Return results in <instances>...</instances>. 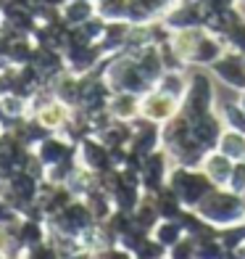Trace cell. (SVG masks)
<instances>
[{"label": "cell", "instance_id": "obj_1", "mask_svg": "<svg viewBox=\"0 0 245 259\" xmlns=\"http://www.w3.org/2000/svg\"><path fill=\"white\" fill-rule=\"evenodd\" d=\"M195 211L203 220H208L214 228H229L245 222V196L232 193L229 188L216 185L201 204L195 206Z\"/></svg>", "mask_w": 245, "mask_h": 259}, {"label": "cell", "instance_id": "obj_2", "mask_svg": "<svg viewBox=\"0 0 245 259\" xmlns=\"http://www.w3.org/2000/svg\"><path fill=\"white\" fill-rule=\"evenodd\" d=\"M166 185L174 191V196L182 201L185 209H195L216 188L201 167H182V164H174L171 167Z\"/></svg>", "mask_w": 245, "mask_h": 259}, {"label": "cell", "instance_id": "obj_10", "mask_svg": "<svg viewBox=\"0 0 245 259\" xmlns=\"http://www.w3.org/2000/svg\"><path fill=\"white\" fill-rule=\"evenodd\" d=\"M232 159H227L221 151H216V148H211L208 154L203 156V161H201V169L208 175V180H211L214 185H227V180H229V172H232Z\"/></svg>", "mask_w": 245, "mask_h": 259}, {"label": "cell", "instance_id": "obj_4", "mask_svg": "<svg viewBox=\"0 0 245 259\" xmlns=\"http://www.w3.org/2000/svg\"><path fill=\"white\" fill-rule=\"evenodd\" d=\"M211 74L232 90H245V56L227 48L216 64H211Z\"/></svg>", "mask_w": 245, "mask_h": 259}, {"label": "cell", "instance_id": "obj_7", "mask_svg": "<svg viewBox=\"0 0 245 259\" xmlns=\"http://www.w3.org/2000/svg\"><path fill=\"white\" fill-rule=\"evenodd\" d=\"M190 130H193V138L206 151H211V148H216L221 133H224V122H221L219 111L214 109V111H206L201 116H195V119H190Z\"/></svg>", "mask_w": 245, "mask_h": 259}, {"label": "cell", "instance_id": "obj_21", "mask_svg": "<svg viewBox=\"0 0 245 259\" xmlns=\"http://www.w3.org/2000/svg\"><path fill=\"white\" fill-rule=\"evenodd\" d=\"M237 6H245V0H237Z\"/></svg>", "mask_w": 245, "mask_h": 259}, {"label": "cell", "instance_id": "obj_14", "mask_svg": "<svg viewBox=\"0 0 245 259\" xmlns=\"http://www.w3.org/2000/svg\"><path fill=\"white\" fill-rule=\"evenodd\" d=\"M216 111L221 116L224 127L237 130V133H245V111L240 109L237 101H227V103H216Z\"/></svg>", "mask_w": 245, "mask_h": 259}, {"label": "cell", "instance_id": "obj_3", "mask_svg": "<svg viewBox=\"0 0 245 259\" xmlns=\"http://www.w3.org/2000/svg\"><path fill=\"white\" fill-rule=\"evenodd\" d=\"M216 109V88L211 74L206 72H193L188 77V90L179 101V114H185L188 119H195L206 111Z\"/></svg>", "mask_w": 245, "mask_h": 259}, {"label": "cell", "instance_id": "obj_20", "mask_svg": "<svg viewBox=\"0 0 245 259\" xmlns=\"http://www.w3.org/2000/svg\"><path fill=\"white\" fill-rule=\"evenodd\" d=\"M237 103H240V109L245 111V90H240V98H237Z\"/></svg>", "mask_w": 245, "mask_h": 259}, {"label": "cell", "instance_id": "obj_9", "mask_svg": "<svg viewBox=\"0 0 245 259\" xmlns=\"http://www.w3.org/2000/svg\"><path fill=\"white\" fill-rule=\"evenodd\" d=\"M161 148V124L143 116V122L135 127V151L137 156H150Z\"/></svg>", "mask_w": 245, "mask_h": 259}, {"label": "cell", "instance_id": "obj_17", "mask_svg": "<svg viewBox=\"0 0 245 259\" xmlns=\"http://www.w3.org/2000/svg\"><path fill=\"white\" fill-rule=\"evenodd\" d=\"M224 40H227V48H232V51H237V53L245 56V16L240 21H235V27L224 34Z\"/></svg>", "mask_w": 245, "mask_h": 259}, {"label": "cell", "instance_id": "obj_18", "mask_svg": "<svg viewBox=\"0 0 245 259\" xmlns=\"http://www.w3.org/2000/svg\"><path fill=\"white\" fill-rule=\"evenodd\" d=\"M224 188H229L232 193H240V196H245V159L232 164L229 180H227V185H224Z\"/></svg>", "mask_w": 245, "mask_h": 259}, {"label": "cell", "instance_id": "obj_13", "mask_svg": "<svg viewBox=\"0 0 245 259\" xmlns=\"http://www.w3.org/2000/svg\"><path fill=\"white\" fill-rule=\"evenodd\" d=\"M150 235H153L163 249H171V246L185 235V230L179 225V220H158V225L153 228V233H150Z\"/></svg>", "mask_w": 245, "mask_h": 259}, {"label": "cell", "instance_id": "obj_6", "mask_svg": "<svg viewBox=\"0 0 245 259\" xmlns=\"http://www.w3.org/2000/svg\"><path fill=\"white\" fill-rule=\"evenodd\" d=\"M171 159L163 148L153 151L150 156H145V164L140 169H143V185L148 188L150 193L161 191V188H166V180H169V172H171Z\"/></svg>", "mask_w": 245, "mask_h": 259}, {"label": "cell", "instance_id": "obj_8", "mask_svg": "<svg viewBox=\"0 0 245 259\" xmlns=\"http://www.w3.org/2000/svg\"><path fill=\"white\" fill-rule=\"evenodd\" d=\"M224 51H227V40L221 37V34H214V32L203 29L201 40H198V45H195V53H193V61L190 64L211 69V64H216L219 58L224 56Z\"/></svg>", "mask_w": 245, "mask_h": 259}, {"label": "cell", "instance_id": "obj_11", "mask_svg": "<svg viewBox=\"0 0 245 259\" xmlns=\"http://www.w3.org/2000/svg\"><path fill=\"white\" fill-rule=\"evenodd\" d=\"M216 151H221L232 161H242L245 159V133L224 127V133H221L219 143H216Z\"/></svg>", "mask_w": 245, "mask_h": 259}, {"label": "cell", "instance_id": "obj_5", "mask_svg": "<svg viewBox=\"0 0 245 259\" xmlns=\"http://www.w3.org/2000/svg\"><path fill=\"white\" fill-rule=\"evenodd\" d=\"M140 114H143L145 119H150V122L163 124V122H169L171 116L179 114V101L171 98L169 93L153 88V90H148V96L143 101H140Z\"/></svg>", "mask_w": 245, "mask_h": 259}, {"label": "cell", "instance_id": "obj_16", "mask_svg": "<svg viewBox=\"0 0 245 259\" xmlns=\"http://www.w3.org/2000/svg\"><path fill=\"white\" fill-rule=\"evenodd\" d=\"M166 256L169 259H195L198 256V241L193 235H182L171 249H166Z\"/></svg>", "mask_w": 245, "mask_h": 259}, {"label": "cell", "instance_id": "obj_19", "mask_svg": "<svg viewBox=\"0 0 245 259\" xmlns=\"http://www.w3.org/2000/svg\"><path fill=\"white\" fill-rule=\"evenodd\" d=\"M232 254H235V259H245V241H242V243H240Z\"/></svg>", "mask_w": 245, "mask_h": 259}, {"label": "cell", "instance_id": "obj_12", "mask_svg": "<svg viewBox=\"0 0 245 259\" xmlns=\"http://www.w3.org/2000/svg\"><path fill=\"white\" fill-rule=\"evenodd\" d=\"M156 88L163 90V93H169L171 98L182 101L185 90H188V77L182 74V69H166V72L161 74V79H158V85H156Z\"/></svg>", "mask_w": 245, "mask_h": 259}, {"label": "cell", "instance_id": "obj_15", "mask_svg": "<svg viewBox=\"0 0 245 259\" xmlns=\"http://www.w3.org/2000/svg\"><path fill=\"white\" fill-rule=\"evenodd\" d=\"M195 259H235V254H232L216 235V238L198 241V256Z\"/></svg>", "mask_w": 245, "mask_h": 259}]
</instances>
